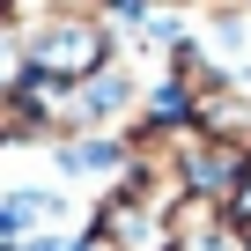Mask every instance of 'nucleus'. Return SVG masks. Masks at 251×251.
<instances>
[{
	"label": "nucleus",
	"instance_id": "f257e3e1",
	"mask_svg": "<svg viewBox=\"0 0 251 251\" xmlns=\"http://www.w3.org/2000/svg\"><path fill=\"white\" fill-rule=\"evenodd\" d=\"M15 59H23V74H30V81L67 89V81L96 74L103 59H118V30H111L103 15H89V8H67V0H52V8H37V15L15 30Z\"/></svg>",
	"mask_w": 251,
	"mask_h": 251
},
{
	"label": "nucleus",
	"instance_id": "f03ea898",
	"mask_svg": "<svg viewBox=\"0 0 251 251\" xmlns=\"http://www.w3.org/2000/svg\"><path fill=\"white\" fill-rule=\"evenodd\" d=\"M170 251H251V244H244V222H236L229 207L177 200V214H170Z\"/></svg>",
	"mask_w": 251,
	"mask_h": 251
},
{
	"label": "nucleus",
	"instance_id": "7ed1b4c3",
	"mask_svg": "<svg viewBox=\"0 0 251 251\" xmlns=\"http://www.w3.org/2000/svg\"><path fill=\"white\" fill-rule=\"evenodd\" d=\"M52 214H59V200H52L45 185H15V192H0V244H23V236H37Z\"/></svg>",
	"mask_w": 251,
	"mask_h": 251
},
{
	"label": "nucleus",
	"instance_id": "20e7f679",
	"mask_svg": "<svg viewBox=\"0 0 251 251\" xmlns=\"http://www.w3.org/2000/svg\"><path fill=\"white\" fill-rule=\"evenodd\" d=\"M148 8H200V0H148Z\"/></svg>",
	"mask_w": 251,
	"mask_h": 251
},
{
	"label": "nucleus",
	"instance_id": "39448f33",
	"mask_svg": "<svg viewBox=\"0 0 251 251\" xmlns=\"http://www.w3.org/2000/svg\"><path fill=\"white\" fill-rule=\"evenodd\" d=\"M0 23H8V0H0Z\"/></svg>",
	"mask_w": 251,
	"mask_h": 251
},
{
	"label": "nucleus",
	"instance_id": "423d86ee",
	"mask_svg": "<svg viewBox=\"0 0 251 251\" xmlns=\"http://www.w3.org/2000/svg\"><path fill=\"white\" fill-rule=\"evenodd\" d=\"M244 244H251V222H244Z\"/></svg>",
	"mask_w": 251,
	"mask_h": 251
}]
</instances>
